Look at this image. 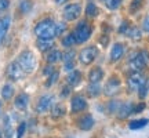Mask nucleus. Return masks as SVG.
Returning <instances> with one entry per match:
<instances>
[{"mask_svg":"<svg viewBox=\"0 0 149 138\" xmlns=\"http://www.w3.org/2000/svg\"><path fill=\"white\" fill-rule=\"evenodd\" d=\"M37 39H54L55 35V22L51 20H43L35 26Z\"/></svg>","mask_w":149,"mask_h":138,"instance_id":"1","label":"nucleus"},{"mask_svg":"<svg viewBox=\"0 0 149 138\" xmlns=\"http://www.w3.org/2000/svg\"><path fill=\"white\" fill-rule=\"evenodd\" d=\"M18 64L21 65V68L24 69L25 73H31V72H33V69L36 68V58H35L32 51L26 50V51H22L19 54Z\"/></svg>","mask_w":149,"mask_h":138,"instance_id":"2","label":"nucleus"},{"mask_svg":"<svg viewBox=\"0 0 149 138\" xmlns=\"http://www.w3.org/2000/svg\"><path fill=\"white\" fill-rule=\"evenodd\" d=\"M73 37H74V42L76 43H84L88 40V37L91 36V26L88 25V22L81 21L79 22V25L76 26L73 32Z\"/></svg>","mask_w":149,"mask_h":138,"instance_id":"3","label":"nucleus"},{"mask_svg":"<svg viewBox=\"0 0 149 138\" xmlns=\"http://www.w3.org/2000/svg\"><path fill=\"white\" fill-rule=\"evenodd\" d=\"M98 55V50L94 46H90V47H86L84 50H81L79 54V59L83 65H90L94 62V59L97 58Z\"/></svg>","mask_w":149,"mask_h":138,"instance_id":"4","label":"nucleus"},{"mask_svg":"<svg viewBox=\"0 0 149 138\" xmlns=\"http://www.w3.org/2000/svg\"><path fill=\"white\" fill-rule=\"evenodd\" d=\"M25 72H24V69L21 68V65L18 64V61H14V62H11L8 66H7V76H8V79L10 80H21L24 79V76H25Z\"/></svg>","mask_w":149,"mask_h":138,"instance_id":"5","label":"nucleus"},{"mask_svg":"<svg viewBox=\"0 0 149 138\" xmlns=\"http://www.w3.org/2000/svg\"><path fill=\"white\" fill-rule=\"evenodd\" d=\"M146 58H148V54L146 53H137L133 58L130 59V68L133 72H139L141 69L145 68L146 65Z\"/></svg>","mask_w":149,"mask_h":138,"instance_id":"6","label":"nucleus"},{"mask_svg":"<svg viewBox=\"0 0 149 138\" xmlns=\"http://www.w3.org/2000/svg\"><path fill=\"white\" fill-rule=\"evenodd\" d=\"M80 14H81V7L77 3L66 6L64 10V18L66 21H74V20H77Z\"/></svg>","mask_w":149,"mask_h":138,"instance_id":"7","label":"nucleus"},{"mask_svg":"<svg viewBox=\"0 0 149 138\" xmlns=\"http://www.w3.org/2000/svg\"><path fill=\"white\" fill-rule=\"evenodd\" d=\"M144 83H146V80H145V77L139 72H133V73L128 76L127 84L130 90H138Z\"/></svg>","mask_w":149,"mask_h":138,"instance_id":"8","label":"nucleus"},{"mask_svg":"<svg viewBox=\"0 0 149 138\" xmlns=\"http://www.w3.org/2000/svg\"><path fill=\"white\" fill-rule=\"evenodd\" d=\"M54 104V98L51 95H43L40 97V100L36 105V112L37 113H44L47 112Z\"/></svg>","mask_w":149,"mask_h":138,"instance_id":"9","label":"nucleus"},{"mask_svg":"<svg viewBox=\"0 0 149 138\" xmlns=\"http://www.w3.org/2000/svg\"><path fill=\"white\" fill-rule=\"evenodd\" d=\"M70 108H72V112H81L87 108V101L84 100V97L81 95H76L72 98V104H70Z\"/></svg>","mask_w":149,"mask_h":138,"instance_id":"10","label":"nucleus"},{"mask_svg":"<svg viewBox=\"0 0 149 138\" xmlns=\"http://www.w3.org/2000/svg\"><path fill=\"white\" fill-rule=\"evenodd\" d=\"M119 86H120V80L117 79V77H111V79L108 80L107 86H105V89H104V93L107 94V95H115L119 90Z\"/></svg>","mask_w":149,"mask_h":138,"instance_id":"11","label":"nucleus"},{"mask_svg":"<svg viewBox=\"0 0 149 138\" xmlns=\"http://www.w3.org/2000/svg\"><path fill=\"white\" fill-rule=\"evenodd\" d=\"M62 61H64L66 70H73V68H74V51L73 50H69V51L62 54Z\"/></svg>","mask_w":149,"mask_h":138,"instance_id":"12","label":"nucleus"},{"mask_svg":"<svg viewBox=\"0 0 149 138\" xmlns=\"http://www.w3.org/2000/svg\"><path fill=\"white\" fill-rule=\"evenodd\" d=\"M123 54H124V46H123L122 43H116L111 50V61L112 62L119 61L123 57Z\"/></svg>","mask_w":149,"mask_h":138,"instance_id":"13","label":"nucleus"},{"mask_svg":"<svg viewBox=\"0 0 149 138\" xmlns=\"http://www.w3.org/2000/svg\"><path fill=\"white\" fill-rule=\"evenodd\" d=\"M77 124H79L80 130H83V131H88V130H91L93 126H94V119H93L91 115H84V116L77 122Z\"/></svg>","mask_w":149,"mask_h":138,"instance_id":"14","label":"nucleus"},{"mask_svg":"<svg viewBox=\"0 0 149 138\" xmlns=\"http://www.w3.org/2000/svg\"><path fill=\"white\" fill-rule=\"evenodd\" d=\"M133 113H134V105L131 102H126V104H122L120 109L117 111V116L120 119H126V117H128Z\"/></svg>","mask_w":149,"mask_h":138,"instance_id":"15","label":"nucleus"},{"mask_svg":"<svg viewBox=\"0 0 149 138\" xmlns=\"http://www.w3.org/2000/svg\"><path fill=\"white\" fill-rule=\"evenodd\" d=\"M10 24H11L10 17H4V18H1V20H0V44L3 43L6 35H7V32H8Z\"/></svg>","mask_w":149,"mask_h":138,"instance_id":"16","label":"nucleus"},{"mask_svg":"<svg viewBox=\"0 0 149 138\" xmlns=\"http://www.w3.org/2000/svg\"><path fill=\"white\" fill-rule=\"evenodd\" d=\"M104 77V72L100 66H95L94 69H91L90 73H88V80L90 83H100Z\"/></svg>","mask_w":149,"mask_h":138,"instance_id":"17","label":"nucleus"},{"mask_svg":"<svg viewBox=\"0 0 149 138\" xmlns=\"http://www.w3.org/2000/svg\"><path fill=\"white\" fill-rule=\"evenodd\" d=\"M13 124H14V117L11 116V115H7L4 117V134H6V138H11L13 133H14V127H13Z\"/></svg>","mask_w":149,"mask_h":138,"instance_id":"18","label":"nucleus"},{"mask_svg":"<svg viewBox=\"0 0 149 138\" xmlns=\"http://www.w3.org/2000/svg\"><path fill=\"white\" fill-rule=\"evenodd\" d=\"M54 47V39H37V48L40 51H48Z\"/></svg>","mask_w":149,"mask_h":138,"instance_id":"19","label":"nucleus"},{"mask_svg":"<svg viewBox=\"0 0 149 138\" xmlns=\"http://www.w3.org/2000/svg\"><path fill=\"white\" fill-rule=\"evenodd\" d=\"M80 80H81V73H80L79 70H70V73L68 75V77H66L68 84H69V86H73V87L79 84Z\"/></svg>","mask_w":149,"mask_h":138,"instance_id":"20","label":"nucleus"},{"mask_svg":"<svg viewBox=\"0 0 149 138\" xmlns=\"http://www.w3.org/2000/svg\"><path fill=\"white\" fill-rule=\"evenodd\" d=\"M28 102H29V97L26 94H19V95L15 98V106L19 109V111H24V109H26L28 106Z\"/></svg>","mask_w":149,"mask_h":138,"instance_id":"21","label":"nucleus"},{"mask_svg":"<svg viewBox=\"0 0 149 138\" xmlns=\"http://www.w3.org/2000/svg\"><path fill=\"white\" fill-rule=\"evenodd\" d=\"M148 123H149L148 119H138V120H133V122L128 123V127L131 130H138V128H144Z\"/></svg>","mask_w":149,"mask_h":138,"instance_id":"22","label":"nucleus"},{"mask_svg":"<svg viewBox=\"0 0 149 138\" xmlns=\"http://www.w3.org/2000/svg\"><path fill=\"white\" fill-rule=\"evenodd\" d=\"M62 59V53L58 51V50H53L51 53L47 55V62L48 64H55V62H58Z\"/></svg>","mask_w":149,"mask_h":138,"instance_id":"23","label":"nucleus"},{"mask_svg":"<svg viewBox=\"0 0 149 138\" xmlns=\"http://www.w3.org/2000/svg\"><path fill=\"white\" fill-rule=\"evenodd\" d=\"M51 115H53V117H61L65 115V106L62 105V104H57V105L53 106V109H51Z\"/></svg>","mask_w":149,"mask_h":138,"instance_id":"24","label":"nucleus"},{"mask_svg":"<svg viewBox=\"0 0 149 138\" xmlns=\"http://www.w3.org/2000/svg\"><path fill=\"white\" fill-rule=\"evenodd\" d=\"M86 14L88 17H91V18H95L100 14V10H98V7L94 3H88L87 7H86Z\"/></svg>","mask_w":149,"mask_h":138,"instance_id":"25","label":"nucleus"},{"mask_svg":"<svg viewBox=\"0 0 149 138\" xmlns=\"http://www.w3.org/2000/svg\"><path fill=\"white\" fill-rule=\"evenodd\" d=\"M126 35H127L128 37L134 39V40H139V39H141V31H139V28H137V26L128 28Z\"/></svg>","mask_w":149,"mask_h":138,"instance_id":"26","label":"nucleus"},{"mask_svg":"<svg viewBox=\"0 0 149 138\" xmlns=\"http://www.w3.org/2000/svg\"><path fill=\"white\" fill-rule=\"evenodd\" d=\"M87 90H88V95L90 97H98L101 94V87H100L98 83H91Z\"/></svg>","mask_w":149,"mask_h":138,"instance_id":"27","label":"nucleus"},{"mask_svg":"<svg viewBox=\"0 0 149 138\" xmlns=\"http://www.w3.org/2000/svg\"><path fill=\"white\" fill-rule=\"evenodd\" d=\"M14 94V89H13V86L11 84H6L3 87V90H1V97H3V100H10L11 97Z\"/></svg>","mask_w":149,"mask_h":138,"instance_id":"28","label":"nucleus"},{"mask_svg":"<svg viewBox=\"0 0 149 138\" xmlns=\"http://www.w3.org/2000/svg\"><path fill=\"white\" fill-rule=\"evenodd\" d=\"M19 10H21L22 14H26L32 10V1L31 0H22L19 3Z\"/></svg>","mask_w":149,"mask_h":138,"instance_id":"29","label":"nucleus"},{"mask_svg":"<svg viewBox=\"0 0 149 138\" xmlns=\"http://www.w3.org/2000/svg\"><path fill=\"white\" fill-rule=\"evenodd\" d=\"M104 1L109 10H117L123 3V0H104Z\"/></svg>","mask_w":149,"mask_h":138,"instance_id":"30","label":"nucleus"},{"mask_svg":"<svg viewBox=\"0 0 149 138\" xmlns=\"http://www.w3.org/2000/svg\"><path fill=\"white\" fill-rule=\"evenodd\" d=\"M74 37H73V33H69L68 36H65L64 39H62V44H64L65 47H72L74 44Z\"/></svg>","mask_w":149,"mask_h":138,"instance_id":"31","label":"nucleus"},{"mask_svg":"<svg viewBox=\"0 0 149 138\" xmlns=\"http://www.w3.org/2000/svg\"><path fill=\"white\" fill-rule=\"evenodd\" d=\"M58 76H59V73L57 72V70H54L53 73H51L50 76H48V80L46 82V86H47V87H50V86H53L54 83H55V82L58 80Z\"/></svg>","mask_w":149,"mask_h":138,"instance_id":"32","label":"nucleus"},{"mask_svg":"<svg viewBox=\"0 0 149 138\" xmlns=\"http://www.w3.org/2000/svg\"><path fill=\"white\" fill-rule=\"evenodd\" d=\"M120 106H122V102L120 101H112L111 104H109V111H111L112 113H117V111L120 109Z\"/></svg>","mask_w":149,"mask_h":138,"instance_id":"33","label":"nucleus"},{"mask_svg":"<svg viewBox=\"0 0 149 138\" xmlns=\"http://www.w3.org/2000/svg\"><path fill=\"white\" fill-rule=\"evenodd\" d=\"M146 94H148V84H146V83H144V84L138 89V95H139V98H141V100H144L145 97H146Z\"/></svg>","mask_w":149,"mask_h":138,"instance_id":"34","label":"nucleus"},{"mask_svg":"<svg viewBox=\"0 0 149 138\" xmlns=\"http://www.w3.org/2000/svg\"><path fill=\"white\" fill-rule=\"evenodd\" d=\"M25 131H26V123H21L17 128V138H22Z\"/></svg>","mask_w":149,"mask_h":138,"instance_id":"35","label":"nucleus"},{"mask_svg":"<svg viewBox=\"0 0 149 138\" xmlns=\"http://www.w3.org/2000/svg\"><path fill=\"white\" fill-rule=\"evenodd\" d=\"M66 31V25L62 24V22H59V24H55V35L59 36V35H62V33Z\"/></svg>","mask_w":149,"mask_h":138,"instance_id":"36","label":"nucleus"},{"mask_svg":"<svg viewBox=\"0 0 149 138\" xmlns=\"http://www.w3.org/2000/svg\"><path fill=\"white\" fill-rule=\"evenodd\" d=\"M141 6H142V0H133V3L130 6V10H131V13H135L141 8Z\"/></svg>","mask_w":149,"mask_h":138,"instance_id":"37","label":"nucleus"},{"mask_svg":"<svg viewBox=\"0 0 149 138\" xmlns=\"http://www.w3.org/2000/svg\"><path fill=\"white\" fill-rule=\"evenodd\" d=\"M8 6H10V1H8V0H0V11H4Z\"/></svg>","mask_w":149,"mask_h":138,"instance_id":"38","label":"nucleus"},{"mask_svg":"<svg viewBox=\"0 0 149 138\" xmlns=\"http://www.w3.org/2000/svg\"><path fill=\"white\" fill-rule=\"evenodd\" d=\"M142 29H144L145 32H149V15L146 17L144 20V22H142Z\"/></svg>","mask_w":149,"mask_h":138,"instance_id":"39","label":"nucleus"},{"mask_svg":"<svg viewBox=\"0 0 149 138\" xmlns=\"http://www.w3.org/2000/svg\"><path fill=\"white\" fill-rule=\"evenodd\" d=\"M128 28H130V26H128L127 22H123L122 26H120V29H119V32H120V33H126V32H127Z\"/></svg>","mask_w":149,"mask_h":138,"instance_id":"40","label":"nucleus"},{"mask_svg":"<svg viewBox=\"0 0 149 138\" xmlns=\"http://www.w3.org/2000/svg\"><path fill=\"white\" fill-rule=\"evenodd\" d=\"M145 108V105L144 104H141V105H138V106H134V113H137V112H141L142 109Z\"/></svg>","mask_w":149,"mask_h":138,"instance_id":"41","label":"nucleus"},{"mask_svg":"<svg viewBox=\"0 0 149 138\" xmlns=\"http://www.w3.org/2000/svg\"><path fill=\"white\" fill-rule=\"evenodd\" d=\"M53 72H54V68H53V66H51V68L48 66V68H46V70H44V73H46V75H51Z\"/></svg>","mask_w":149,"mask_h":138,"instance_id":"42","label":"nucleus"},{"mask_svg":"<svg viewBox=\"0 0 149 138\" xmlns=\"http://www.w3.org/2000/svg\"><path fill=\"white\" fill-rule=\"evenodd\" d=\"M66 1H68V0H54V3H55V4H58V6H61V4H65Z\"/></svg>","mask_w":149,"mask_h":138,"instance_id":"43","label":"nucleus"}]
</instances>
